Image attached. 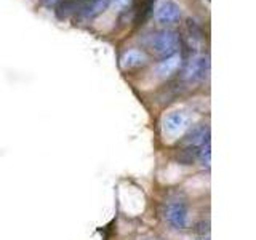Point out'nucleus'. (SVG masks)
I'll use <instances>...</instances> for the list:
<instances>
[{
  "instance_id": "obj_1",
  "label": "nucleus",
  "mask_w": 256,
  "mask_h": 240,
  "mask_svg": "<svg viewBox=\"0 0 256 240\" xmlns=\"http://www.w3.org/2000/svg\"><path fill=\"white\" fill-rule=\"evenodd\" d=\"M150 48L160 56H172L180 48V36L174 30H160L152 34Z\"/></svg>"
},
{
  "instance_id": "obj_2",
  "label": "nucleus",
  "mask_w": 256,
  "mask_h": 240,
  "mask_svg": "<svg viewBox=\"0 0 256 240\" xmlns=\"http://www.w3.org/2000/svg\"><path fill=\"white\" fill-rule=\"evenodd\" d=\"M208 72H210V60L205 54H198L188 62L182 78L189 84H200L208 77Z\"/></svg>"
},
{
  "instance_id": "obj_3",
  "label": "nucleus",
  "mask_w": 256,
  "mask_h": 240,
  "mask_svg": "<svg viewBox=\"0 0 256 240\" xmlns=\"http://www.w3.org/2000/svg\"><path fill=\"white\" fill-rule=\"evenodd\" d=\"M164 218L174 229H186L189 226V208L182 202H172L164 208Z\"/></svg>"
},
{
  "instance_id": "obj_4",
  "label": "nucleus",
  "mask_w": 256,
  "mask_h": 240,
  "mask_svg": "<svg viewBox=\"0 0 256 240\" xmlns=\"http://www.w3.org/2000/svg\"><path fill=\"white\" fill-rule=\"evenodd\" d=\"M189 125V117L182 110H173L164 118V132L168 136L181 134Z\"/></svg>"
},
{
  "instance_id": "obj_5",
  "label": "nucleus",
  "mask_w": 256,
  "mask_h": 240,
  "mask_svg": "<svg viewBox=\"0 0 256 240\" xmlns=\"http://www.w3.org/2000/svg\"><path fill=\"white\" fill-rule=\"evenodd\" d=\"M181 18V8L174 0H164L156 12V20L160 24H174Z\"/></svg>"
},
{
  "instance_id": "obj_6",
  "label": "nucleus",
  "mask_w": 256,
  "mask_h": 240,
  "mask_svg": "<svg viewBox=\"0 0 256 240\" xmlns=\"http://www.w3.org/2000/svg\"><path fill=\"white\" fill-rule=\"evenodd\" d=\"M146 62H148V56L141 50H128L126 53H124L122 58H120V66L125 70L141 68Z\"/></svg>"
},
{
  "instance_id": "obj_7",
  "label": "nucleus",
  "mask_w": 256,
  "mask_h": 240,
  "mask_svg": "<svg viewBox=\"0 0 256 240\" xmlns=\"http://www.w3.org/2000/svg\"><path fill=\"white\" fill-rule=\"evenodd\" d=\"M108 0H86V2H78L77 14H82L85 18H93L100 14L102 10H106Z\"/></svg>"
},
{
  "instance_id": "obj_8",
  "label": "nucleus",
  "mask_w": 256,
  "mask_h": 240,
  "mask_svg": "<svg viewBox=\"0 0 256 240\" xmlns=\"http://www.w3.org/2000/svg\"><path fill=\"white\" fill-rule=\"evenodd\" d=\"M210 142V128L206 125H200L192 130V133L188 136L186 144L189 148H202L205 144Z\"/></svg>"
},
{
  "instance_id": "obj_9",
  "label": "nucleus",
  "mask_w": 256,
  "mask_h": 240,
  "mask_svg": "<svg viewBox=\"0 0 256 240\" xmlns=\"http://www.w3.org/2000/svg\"><path fill=\"white\" fill-rule=\"evenodd\" d=\"M180 64H181V54L174 53L172 56H166L164 61H160L157 64V74H158V77H162V78L170 77L172 74H174V70L180 68Z\"/></svg>"
},
{
  "instance_id": "obj_10",
  "label": "nucleus",
  "mask_w": 256,
  "mask_h": 240,
  "mask_svg": "<svg viewBox=\"0 0 256 240\" xmlns=\"http://www.w3.org/2000/svg\"><path fill=\"white\" fill-rule=\"evenodd\" d=\"M154 2H156V0H141L138 8H136V12H134L136 24H142L144 21L148 20V16L150 14L152 8H154Z\"/></svg>"
},
{
  "instance_id": "obj_11",
  "label": "nucleus",
  "mask_w": 256,
  "mask_h": 240,
  "mask_svg": "<svg viewBox=\"0 0 256 240\" xmlns=\"http://www.w3.org/2000/svg\"><path fill=\"white\" fill-rule=\"evenodd\" d=\"M130 4H132V0H112V5H114V8H117V10H124V8H126Z\"/></svg>"
},
{
  "instance_id": "obj_12",
  "label": "nucleus",
  "mask_w": 256,
  "mask_h": 240,
  "mask_svg": "<svg viewBox=\"0 0 256 240\" xmlns=\"http://www.w3.org/2000/svg\"><path fill=\"white\" fill-rule=\"evenodd\" d=\"M197 228H198L197 229L198 234H208V230H210V229H208V222H200Z\"/></svg>"
},
{
  "instance_id": "obj_13",
  "label": "nucleus",
  "mask_w": 256,
  "mask_h": 240,
  "mask_svg": "<svg viewBox=\"0 0 256 240\" xmlns=\"http://www.w3.org/2000/svg\"><path fill=\"white\" fill-rule=\"evenodd\" d=\"M198 240H208V238H205V237H204V238H198Z\"/></svg>"
}]
</instances>
